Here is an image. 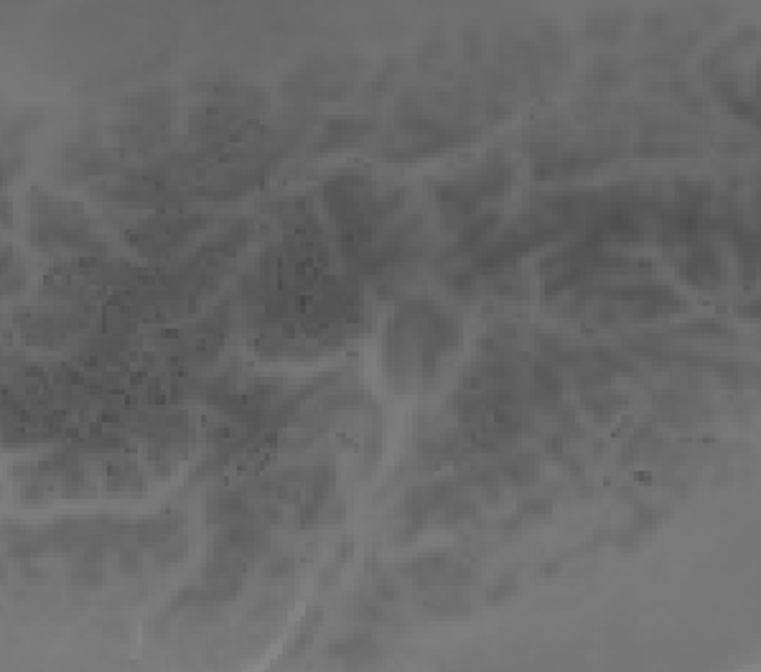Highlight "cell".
I'll return each instance as SVG.
<instances>
[{
  "label": "cell",
  "instance_id": "1",
  "mask_svg": "<svg viewBox=\"0 0 761 672\" xmlns=\"http://www.w3.org/2000/svg\"><path fill=\"white\" fill-rule=\"evenodd\" d=\"M459 329L456 321L448 319L443 311H438L428 301H408L405 311L400 308L398 319L390 326L387 339V359L408 352L403 359L392 364V380L403 382L413 380L418 390L426 387V382L436 380L441 364L446 362V352L456 347Z\"/></svg>",
  "mask_w": 761,
  "mask_h": 672
},
{
  "label": "cell",
  "instance_id": "2",
  "mask_svg": "<svg viewBox=\"0 0 761 672\" xmlns=\"http://www.w3.org/2000/svg\"><path fill=\"white\" fill-rule=\"evenodd\" d=\"M512 181H515V168L504 156H492L476 171H466L454 179L441 181L436 186V199L446 227L464 230L466 224L476 222L482 214H487L482 212L484 204L499 199V196H507Z\"/></svg>",
  "mask_w": 761,
  "mask_h": 672
},
{
  "label": "cell",
  "instance_id": "3",
  "mask_svg": "<svg viewBox=\"0 0 761 672\" xmlns=\"http://www.w3.org/2000/svg\"><path fill=\"white\" fill-rule=\"evenodd\" d=\"M34 242L51 250L100 252V242L92 237L90 222L74 204L51 196H34Z\"/></svg>",
  "mask_w": 761,
  "mask_h": 672
},
{
  "label": "cell",
  "instance_id": "4",
  "mask_svg": "<svg viewBox=\"0 0 761 672\" xmlns=\"http://www.w3.org/2000/svg\"><path fill=\"white\" fill-rule=\"evenodd\" d=\"M670 258L672 265H675V273L693 291L716 293L726 283V263H723L721 250L713 245L711 237H703V240L693 242V245H685L680 250L670 252Z\"/></svg>",
  "mask_w": 761,
  "mask_h": 672
},
{
  "label": "cell",
  "instance_id": "5",
  "mask_svg": "<svg viewBox=\"0 0 761 672\" xmlns=\"http://www.w3.org/2000/svg\"><path fill=\"white\" fill-rule=\"evenodd\" d=\"M204 227L202 217H191V214H176V217H153L146 222L135 224L133 230L128 232L130 242H133L138 250L143 252H168L179 247L181 242L189 240L194 232H199Z\"/></svg>",
  "mask_w": 761,
  "mask_h": 672
},
{
  "label": "cell",
  "instance_id": "6",
  "mask_svg": "<svg viewBox=\"0 0 761 672\" xmlns=\"http://www.w3.org/2000/svg\"><path fill=\"white\" fill-rule=\"evenodd\" d=\"M700 148V135L690 125L660 123L644 128L639 151L642 156H695Z\"/></svg>",
  "mask_w": 761,
  "mask_h": 672
},
{
  "label": "cell",
  "instance_id": "7",
  "mask_svg": "<svg viewBox=\"0 0 761 672\" xmlns=\"http://www.w3.org/2000/svg\"><path fill=\"white\" fill-rule=\"evenodd\" d=\"M655 410L675 426H693L708 415V403L693 390L655 392Z\"/></svg>",
  "mask_w": 761,
  "mask_h": 672
},
{
  "label": "cell",
  "instance_id": "8",
  "mask_svg": "<svg viewBox=\"0 0 761 672\" xmlns=\"http://www.w3.org/2000/svg\"><path fill=\"white\" fill-rule=\"evenodd\" d=\"M375 128L372 120H357V118H344V120H331L324 128V133L319 135V143H316L314 153L316 156H326L329 151H342V148L357 146L362 143L364 135Z\"/></svg>",
  "mask_w": 761,
  "mask_h": 672
},
{
  "label": "cell",
  "instance_id": "9",
  "mask_svg": "<svg viewBox=\"0 0 761 672\" xmlns=\"http://www.w3.org/2000/svg\"><path fill=\"white\" fill-rule=\"evenodd\" d=\"M624 403H627V400H624L622 392L611 390L609 385L583 387V405H586V410L594 415V418H614V415L624 408Z\"/></svg>",
  "mask_w": 761,
  "mask_h": 672
},
{
  "label": "cell",
  "instance_id": "10",
  "mask_svg": "<svg viewBox=\"0 0 761 672\" xmlns=\"http://www.w3.org/2000/svg\"><path fill=\"white\" fill-rule=\"evenodd\" d=\"M143 484H146V479H143V474H140V469L133 464V461L115 459L110 464V469H107V487H110L112 492L133 494V492H140Z\"/></svg>",
  "mask_w": 761,
  "mask_h": 672
},
{
  "label": "cell",
  "instance_id": "11",
  "mask_svg": "<svg viewBox=\"0 0 761 672\" xmlns=\"http://www.w3.org/2000/svg\"><path fill=\"white\" fill-rule=\"evenodd\" d=\"M329 655L336 657V660H344V662H367L377 655V647L370 637H362V634H357V637H349V639H342V642H334V647H331Z\"/></svg>",
  "mask_w": 761,
  "mask_h": 672
},
{
  "label": "cell",
  "instance_id": "12",
  "mask_svg": "<svg viewBox=\"0 0 761 672\" xmlns=\"http://www.w3.org/2000/svg\"><path fill=\"white\" fill-rule=\"evenodd\" d=\"M186 553H189V540H186V535L176 532V535H171V538L161 540L156 545V563L161 568H171L176 563H181L186 558Z\"/></svg>",
  "mask_w": 761,
  "mask_h": 672
},
{
  "label": "cell",
  "instance_id": "13",
  "mask_svg": "<svg viewBox=\"0 0 761 672\" xmlns=\"http://www.w3.org/2000/svg\"><path fill=\"white\" fill-rule=\"evenodd\" d=\"M660 446V436H657L652 428H639L637 433H634V438L629 441L627 451H624V456L629 454V461H644L647 456H652V451Z\"/></svg>",
  "mask_w": 761,
  "mask_h": 672
},
{
  "label": "cell",
  "instance_id": "14",
  "mask_svg": "<svg viewBox=\"0 0 761 672\" xmlns=\"http://www.w3.org/2000/svg\"><path fill=\"white\" fill-rule=\"evenodd\" d=\"M102 578H105V573H102V560L97 558H82L72 571V581L82 588L100 586Z\"/></svg>",
  "mask_w": 761,
  "mask_h": 672
},
{
  "label": "cell",
  "instance_id": "15",
  "mask_svg": "<svg viewBox=\"0 0 761 672\" xmlns=\"http://www.w3.org/2000/svg\"><path fill=\"white\" fill-rule=\"evenodd\" d=\"M316 629H319V622H316V619H308V624H303V629H301V632H298V637L293 639V642H296V652L306 647L308 639H311L316 634Z\"/></svg>",
  "mask_w": 761,
  "mask_h": 672
},
{
  "label": "cell",
  "instance_id": "16",
  "mask_svg": "<svg viewBox=\"0 0 761 672\" xmlns=\"http://www.w3.org/2000/svg\"><path fill=\"white\" fill-rule=\"evenodd\" d=\"M291 571H293V560L291 558H278V560H273V566L268 568V576L270 578H286Z\"/></svg>",
  "mask_w": 761,
  "mask_h": 672
}]
</instances>
